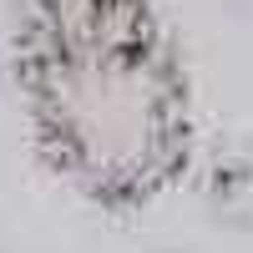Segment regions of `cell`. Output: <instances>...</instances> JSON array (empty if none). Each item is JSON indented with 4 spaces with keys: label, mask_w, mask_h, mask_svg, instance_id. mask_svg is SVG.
I'll return each instance as SVG.
<instances>
[{
    "label": "cell",
    "mask_w": 253,
    "mask_h": 253,
    "mask_svg": "<svg viewBox=\"0 0 253 253\" xmlns=\"http://www.w3.org/2000/svg\"><path fill=\"white\" fill-rule=\"evenodd\" d=\"M31 96L76 177L107 198H142L182 142L177 81L137 0H41Z\"/></svg>",
    "instance_id": "cell-1"
}]
</instances>
